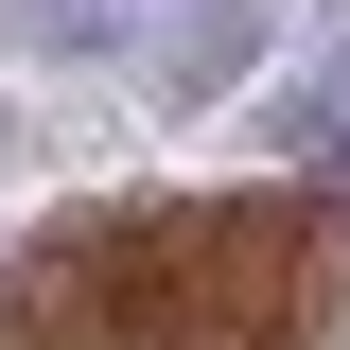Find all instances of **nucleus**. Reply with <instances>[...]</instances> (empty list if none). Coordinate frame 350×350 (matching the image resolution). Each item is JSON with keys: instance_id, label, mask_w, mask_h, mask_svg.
<instances>
[{"instance_id": "f03ea898", "label": "nucleus", "mask_w": 350, "mask_h": 350, "mask_svg": "<svg viewBox=\"0 0 350 350\" xmlns=\"http://www.w3.org/2000/svg\"><path fill=\"white\" fill-rule=\"evenodd\" d=\"M175 0H0V36H18V70H123V53H158Z\"/></svg>"}, {"instance_id": "f257e3e1", "label": "nucleus", "mask_w": 350, "mask_h": 350, "mask_svg": "<svg viewBox=\"0 0 350 350\" xmlns=\"http://www.w3.org/2000/svg\"><path fill=\"white\" fill-rule=\"evenodd\" d=\"M262 53H280V0H175L158 53H140V105L158 123H211L228 88H262Z\"/></svg>"}]
</instances>
